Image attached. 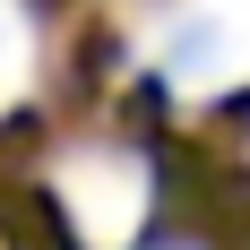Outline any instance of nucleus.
I'll return each mask as SVG.
<instances>
[{
    "label": "nucleus",
    "mask_w": 250,
    "mask_h": 250,
    "mask_svg": "<svg viewBox=\"0 0 250 250\" xmlns=\"http://www.w3.org/2000/svg\"><path fill=\"white\" fill-rule=\"evenodd\" d=\"M147 52L181 95H216L250 78V0H181L147 26Z\"/></svg>",
    "instance_id": "obj_1"
},
{
    "label": "nucleus",
    "mask_w": 250,
    "mask_h": 250,
    "mask_svg": "<svg viewBox=\"0 0 250 250\" xmlns=\"http://www.w3.org/2000/svg\"><path fill=\"white\" fill-rule=\"evenodd\" d=\"M61 207H69V225L86 233V242L121 250L129 233H138V216H147V164L121 155V147L61 155Z\"/></svg>",
    "instance_id": "obj_2"
},
{
    "label": "nucleus",
    "mask_w": 250,
    "mask_h": 250,
    "mask_svg": "<svg viewBox=\"0 0 250 250\" xmlns=\"http://www.w3.org/2000/svg\"><path fill=\"white\" fill-rule=\"evenodd\" d=\"M26 69H35V18L18 0H0V104L26 86Z\"/></svg>",
    "instance_id": "obj_3"
}]
</instances>
